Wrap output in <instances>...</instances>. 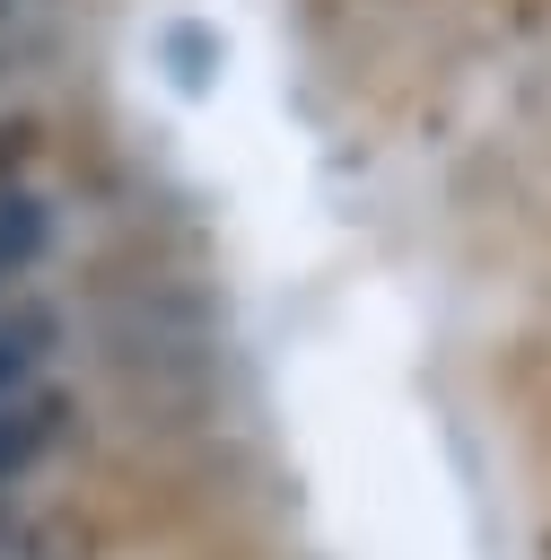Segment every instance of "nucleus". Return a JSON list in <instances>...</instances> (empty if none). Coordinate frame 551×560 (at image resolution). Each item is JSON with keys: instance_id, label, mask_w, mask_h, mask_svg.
Returning <instances> with one entry per match:
<instances>
[{"instance_id": "f257e3e1", "label": "nucleus", "mask_w": 551, "mask_h": 560, "mask_svg": "<svg viewBox=\"0 0 551 560\" xmlns=\"http://www.w3.org/2000/svg\"><path fill=\"white\" fill-rule=\"evenodd\" d=\"M61 394H44V385H9L0 394V481H17L52 438H61Z\"/></svg>"}, {"instance_id": "f03ea898", "label": "nucleus", "mask_w": 551, "mask_h": 560, "mask_svg": "<svg viewBox=\"0 0 551 560\" xmlns=\"http://www.w3.org/2000/svg\"><path fill=\"white\" fill-rule=\"evenodd\" d=\"M0 560H96V534L70 508H0Z\"/></svg>"}, {"instance_id": "7ed1b4c3", "label": "nucleus", "mask_w": 551, "mask_h": 560, "mask_svg": "<svg viewBox=\"0 0 551 560\" xmlns=\"http://www.w3.org/2000/svg\"><path fill=\"white\" fill-rule=\"evenodd\" d=\"M26 254H35V210L26 201H0V271L26 262Z\"/></svg>"}]
</instances>
